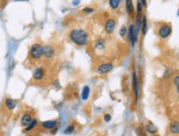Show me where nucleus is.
Returning <instances> with one entry per match:
<instances>
[{
	"mask_svg": "<svg viewBox=\"0 0 179 136\" xmlns=\"http://www.w3.org/2000/svg\"><path fill=\"white\" fill-rule=\"evenodd\" d=\"M69 38L77 46H85L89 42V35L85 30L81 29H74L69 33Z\"/></svg>",
	"mask_w": 179,
	"mask_h": 136,
	"instance_id": "obj_1",
	"label": "nucleus"
},
{
	"mask_svg": "<svg viewBox=\"0 0 179 136\" xmlns=\"http://www.w3.org/2000/svg\"><path fill=\"white\" fill-rule=\"evenodd\" d=\"M30 56L34 60L40 59L42 56H44V46H42L39 43L33 44L30 48Z\"/></svg>",
	"mask_w": 179,
	"mask_h": 136,
	"instance_id": "obj_2",
	"label": "nucleus"
},
{
	"mask_svg": "<svg viewBox=\"0 0 179 136\" xmlns=\"http://www.w3.org/2000/svg\"><path fill=\"white\" fill-rule=\"evenodd\" d=\"M138 33H140V31H138V29L135 27V24L129 25L127 35V40L131 42V45H132V46H134L135 44H136V42H138Z\"/></svg>",
	"mask_w": 179,
	"mask_h": 136,
	"instance_id": "obj_3",
	"label": "nucleus"
},
{
	"mask_svg": "<svg viewBox=\"0 0 179 136\" xmlns=\"http://www.w3.org/2000/svg\"><path fill=\"white\" fill-rule=\"evenodd\" d=\"M171 32H173V29H171L170 24H167V23H164L158 27V36L160 38H164V40L169 38Z\"/></svg>",
	"mask_w": 179,
	"mask_h": 136,
	"instance_id": "obj_4",
	"label": "nucleus"
},
{
	"mask_svg": "<svg viewBox=\"0 0 179 136\" xmlns=\"http://www.w3.org/2000/svg\"><path fill=\"white\" fill-rule=\"evenodd\" d=\"M113 64L111 63H106V64H101L97 67V73H99V75H106V73H109L110 71L113 70Z\"/></svg>",
	"mask_w": 179,
	"mask_h": 136,
	"instance_id": "obj_5",
	"label": "nucleus"
},
{
	"mask_svg": "<svg viewBox=\"0 0 179 136\" xmlns=\"http://www.w3.org/2000/svg\"><path fill=\"white\" fill-rule=\"evenodd\" d=\"M116 20L113 19V18H110V19H108L105 23V31L108 33V34H112L116 30Z\"/></svg>",
	"mask_w": 179,
	"mask_h": 136,
	"instance_id": "obj_6",
	"label": "nucleus"
},
{
	"mask_svg": "<svg viewBox=\"0 0 179 136\" xmlns=\"http://www.w3.org/2000/svg\"><path fill=\"white\" fill-rule=\"evenodd\" d=\"M132 87H133V91H134V95H135V100L138 99V76H136V73H132Z\"/></svg>",
	"mask_w": 179,
	"mask_h": 136,
	"instance_id": "obj_7",
	"label": "nucleus"
},
{
	"mask_svg": "<svg viewBox=\"0 0 179 136\" xmlns=\"http://www.w3.org/2000/svg\"><path fill=\"white\" fill-rule=\"evenodd\" d=\"M41 125H42V127L44 128V130H51V131H52L53 128L57 126V121L56 120L44 121V122H42Z\"/></svg>",
	"mask_w": 179,
	"mask_h": 136,
	"instance_id": "obj_8",
	"label": "nucleus"
},
{
	"mask_svg": "<svg viewBox=\"0 0 179 136\" xmlns=\"http://www.w3.org/2000/svg\"><path fill=\"white\" fill-rule=\"evenodd\" d=\"M43 78H44V69L38 67L33 73V79L34 80H42Z\"/></svg>",
	"mask_w": 179,
	"mask_h": 136,
	"instance_id": "obj_9",
	"label": "nucleus"
},
{
	"mask_svg": "<svg viewBox=\"0 0 179 136\" xmlns=\"http://www.w3.org/2000/svg\"><path fill=\"white\" fill-rule=\"evenodd\" d=\"M55 55V49L52 45H47L44 46V56L46 58H52Z\"/></svg>",
	"mask_w": 179,
	"mask_h": 136,
	"instance_id": "obj_10",
	"label": "nucleus"
},
{
	"mask_svg": "<svg viewBox=\"0 0 179 136\" xmlns=\"http://www.w3.org/2000/svg\"><path fill=\"white\" fill-rule=\"evenodd\" d=\"M125 8H127V12L129 13V16H133L135 8H134V5H133L132 0H125Z\"/></svg>",
	"mask_w": 179,
	"mask_h": 136,
	"instance_id": "obj_11",
	"label": "nucleus"
},
{
	"mask_svg": "<svg viewBox=\"0 0 179 136\" xmlns=\"http://www.w3.org/2000/svg\"><path fill=\"white\" fill-rule=\"evenodd\" d=\"M32 116H31V114H29V113H25V114L22 115V117H21V125L23 126H27L30 125L31 123H32Z\"/></svg>",
	"mask_w": 179,
	"mask_h": 136,
	"instance_id": "obj_12",
	"label": "nucleus"
},
{
	"mask_svg": "<svg viewBox=\"0 0 179 136\" xmlns=\"http://www.w3.org/2000/svg\"><path fill=\"white\" fill-rule=\"evenodd\" d=\"M18 102L17 100H13V99H6V101H5V106H6V108L8 110H13L16 106H17Z\"/></svg>",
	"mask_w": 179,
	"mask_h": 136,
	"instance_id": "obj_13",
	"label": "nucleus"
},
{
	"mask_svg": "<svg viewBox=\"0 0 179 136\" xmlns=\"http://www.w3.org/2000/svg\"><path fill=\"white\" fill-rule=\"evenodd\" d=\"M141 30H142V35H146L147 30H149V25H147V18H146L145 14H143L142 16V27H141Z\"/></svg>",
	"mask_w": 179,
	"mask_h": 136,
	"instance_id": "obj_14",
	"label": "nucleus"
},
{
	"mask_svg": "<svg viewBox=\"0 0 179 136\" xmlns=\"http://www.w3.org/2000/svg\"><path fill=\"white\" fill-rule=\"evenodd\" d=\"M169 131L173 134H179V122L178 121H175V122H171L170 125H169Z\"/></svg>",
	"mask_w": 179,
	"mask_h": 136,
	"instance_id": "obj_15",
	"label": "nucleus"
},
{
	"mask_svg": "<svg viewBox=\"0 0 179 136\" xmlns=\"http://www.w3.org/2000/svg\"><path fill=\"white\" fill-rule=\"evenodd\" d=\"M89 95H90V88H89L88 86H85V87L83 88V91H81V99H83L84 101L88 100Z\"/></svg>",
	"mask_w": 179,
	"mask_h": 136,
	"instance_id": "obj_16",
	"label": "nucleus"
},
{
	"mask_svg": "<svg viewBox=\"0 0 179 136\" xmlns=\"http://www.w3.org/2000/svg\"><path fill=\"white\" fill-rule=\"evenodd\" d=\"M145 130H146V132H147V133H151V134H155L157 132V127L151 122H149V124L145 126Z\"/></svg>",
	"mask_w": 179,
	"mask_h": 136,
	"instance_id": "obj_17",
	"label": "nucleus"
},
{
	"mask_svg": "<svg viewBox=\"0 0 179 136\" xmlns=\"http://www.w3.org/2000/svg\"><path fill=\"white\" fill-rule=\"evenodd\" d=\"M121 3V0H109V5L113 10H116L119 8V5Z\"/></svg>",
	"mask_w": 179,
	"mask_h": 136,
	"instance_id": "obj_18",
	"label": "nucleus"
},
{
	"mask_svg": "<svg viewBox=\"0 0 179 136\" xmlns=\"http://www.w3.org/2000/svg\"><path fill=\"white\" fill-rule=\"evenodd\" d=\"M74 132H75V125H69V126H67V127L65 128L64 133L66 134V135H70V134H73Z\"/></svg>",
	"mask_w": 179,
	"mask_h": 136,
	"instance_id": "obj_19",
	"label": "nucleus"
},
{
	"mask_svg": "<svg viewBox=\"0 0 179 136\" xmlns=\"http://www.w3.org/2000/svg\"><path fill=\"white\" fill-rule=\"evenodd\" d=\"M143 5L142 3L138 0V5H136V12H138V16H143Z\"/></svg>",
	"mask_w": 179,
	"mask_h": 136,
	"instance_id": "obj_20",
	"label": "nucleus"
},
{
	"mask_svg": "<svg viewBox=\"0 0 179 136\" xmlns=\"http://www.w3.org/2000/svg\"><path fill=\"white\" fill-rule=\"evenodd\" d=\"M36 125H38V121H36V120H33V121H32V123L30 124V125L27 126V128H25V132H30V131H32V130H33V128L35 127Z\"/></svg>",
	"mask_w": 179,
	"mask_h": 136,
	"instance_id": "obj_21",
	"label": "nucleus"
},
{
	"mask_svg": "<svg viewBox=\"0 0 179 136\" xmlns=\"http://www.w3.org/2000/svg\"><path fill=\"white\" fill-rule=\"evenodd\" d=\"M103 44H105V42L102 41V40H97V41H96V45H95V47H96V48L102 49V48H103V46H105Z\"/></svg>",
	"mask_w": 179,
	"mask_h": 136,
	"instance_id": "obj_22",
	"label": "nucleus"
},
{
	"mask_svg": "<svg viewBox=\"0 0 179 136\" xmlns=\"http://www.w3.org/2000/svg\"><path fill=\"white\" fill-rule=\"evenodd\" d=\"M127 33V27H122L121 30H120V36H125Z\"/></svg>",
	"mask_w": 179,
	"mask_h": 136,
	"instance_id": "obj_23",
	"label": "nucleus"
},
{
	"mask_svg": "<svg viewBox=\"0 0 179 136\" xmlns=\"http://www.w3.org/2000/svg\"><path fill=\"white\" fill-rule=\"evenodd\" d=\"M95 11L94 8H90V7H86V8L83 9V12H85V13H92Z\"/></svg>",
	"mask_w": 179,
	"mask_h": 136,
	"instance_id": "obj_24",
	"label": "nucleus"
},
{
	"mask_svg": "<svg viewBox=\"0 0 179 136\" xmlns=\"http://www.w3.org/2000/svg\"><path fill=\"white\" fill-rule=\"evenodd\" d=\"M174 86L176 88H179V75L174 78Z\"/></svg>",
	"mask_w": 179,
	"mask_h": 136,
	"instance_id": "obj_25",
	"label": "nucleus"
},
{
	"mask_svg": "<svg viewBox=\"0 0 179 136\" xmlns=\"http://www.w3.org/2000/svg\"><path fill=\"white\" fill-rule=\"evenodd\" d=\"M111 121V114H105V122H110Z\"/></svg>",
	"mask_w": 179,
	"mask_h": 136,
	"instance_id": "obj_26",
	"label": "nucleus"
},
{
	"mask_svg": "<svg viewBox=\"0 0 179 136\" xmlns=\"http://www.w3.org/2000/svg\"><path fill=\"white\" fill-rule=\"evenodd\" d=\"M138 1L142 3V5H143L144 8H146V7H147V1H146V0H138Z\"/></svg>",
	"mask_w": 179,
	"mask_h": 136,
	"instance_id": "obj_27",
	"label": "nucleus"
},
{
	"mask_svg": "<svg viewBox=\"0 0 179 136\" xmlns=\"http://www.w3.org/2000/svg\"><path fill=\"white\" fill-rule=\"evenodd\" d=\"M56 132H57V126H56V127H54V128L52 130V134H55Z\"/></svg>",
	"mask_w": 179,
	"mask_h": 136,
	"instance_id": "obj_28",
	"label": "nucleus"
},
{
	"mask_svg": "<svg viewBox=\"0 0 179 136\" xmlns=\"http://www.w3.org/2000/svg\"><path fill=\"white\" fill-rule=\"evenodd\" d=\"M177 95H178V99H179V88H177Z\"/></svg>",
	"mask_w": 179,
	"mask_h": 136,
	"instance_id": "obj_29",
	"label": "nucleus"
},
{
	"mask_svg": "<svg viewBox=\"0 0 179 136\" xmlns=\"http://www.w3.org/2000/svg\"><path fill=\"white\" fill-rule=\"evenodd\" d=\"M178 16H179V10H178Z\"/></svg>",
	"mask_w": 179,
	"mask_h": 136,
	"instance_id": "obj_30",
	"label": "nucleus"
},
{
	"mask_svg": "<svg viewBox=\"0 0 179 136\" xmlns=\"http://www.w3.org/2000/svg\"><path fill=\"white\" fill-rule=\"evenodd\" d=\"M143 136H146V135H143Z\"/></svg>",
	"mask_w": 179,
	"mask_h": 136,
	"instance_id": "obj_31",
	"label": "nucleus"
}]
</instances>
